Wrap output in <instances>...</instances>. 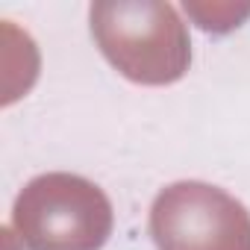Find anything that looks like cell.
Listing matches in <instances>:
<instances>
[{
    "mask_svg": "<svg viewBox=\"0 0 250 250\" xmlns=\"http://www.w3.org/2000/svg\"><path fill=\"white\" fill-rule=\"evenodd\" d=\"M91 39L106 62L133 83L171 85L186 77L191 42L180 12L162 0H97Z\"/></svg>",
    "mask_w": 250,
    "mask_h": 250,
    "instance_id": "obj_1",
    "label": "cell"
},
{
    "mask_svg": "<svg viewBox=\"0 0 250 250\" xmlns=\"http://www.w3.org/2000/svg\"><path fill=\"white\" fill-rule=\"evenodd\" d=\"M112 224L103 188L65 171L30 180L12 206V227L27 250H100Z\"/></svg>",
    "mask_w": 250,
    "mask_h": 250,
    "instance_id": "obj_2",
    "label": "cell"
},
{
    "mask_svg": "<svg viewBox=\"0 0 250 250\" xmlns=\"http://www.w3.org/2000/svg\"><path fill=\"white\" fill-rule=\"evenodd\" d=\"M150 235L159 250H250V212L218 186L183 180L156 194Z\"/></svg>",
    "mask_w": 250,
    "mask_h": 250,
    "instance_id": "obj_3",
    "label": "cell"
}]
</instances>
